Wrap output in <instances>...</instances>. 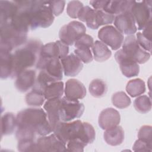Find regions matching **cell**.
Here are the masks:
<instances>
[{
    "label": "cell",
    "mask_w": 152,
    "mask_h": 152,
    "mask_svg": "<svg viewBox=\"0 0 152 152\" xmlns=\"http://www.w3.org/2000/svg\"><path fill=\"white\" fill-rule=\"evenodd\" d=\"M126 91L132 97L140 96L145 91V83L140 78L131 80L126 84Z\"/></svg>",
    "instance_id": "29"
},
{
    "label": "cell",
    "mask_w": 152,
    "mask_h": 152,
    "mask_svg": "<svg viewBox=\"0 0 152 152\" xmlns=\"http://www.w3.org/2000/svg\"><path fill=\"white\" fill-rule=\"evenodd\" d=\"M17 140H35L37 135L44 136L52 132L46 112L42 108H27L17 116Z\"/></svg>",
    "instance_id": "1"
},
{
    "label": "cell",
    "mask_w": 152,
    "mask_h": 152,
    "mask_svg": "<svg viewBox=\"0 0 152 152\" xmlns=\"http://www.w3.org/2000/svg\"><path fill=\"white\" fill-rule=\"evenodd\" d=\"M124 131L121 126H116L112 128L106 129L103 137L106 142L110 145H120L124 140Z\"/></svg>",
    "instance_id": "24"
},
{
    "label": "cell",
    "mask_w": 152,
    "mask_h": 152,
    "mask_svg": "<svg viewBox=\"0 0 152 152\" xmlns=\"http://www.w3.org/2000/svg\"><path fill=\"white\" fill-rule=\"evenodd\" d=\"M55 16L47 1H33L30 8V28H47L53 22Z\"/></svg>",
    "instance_id": "4"
},
{
    "label": "cell",
    "mask_w": 152,
    "mask_h": 152,
    "mask_svg": "<svg viewBox=\"0 0 152 152\" xmlns=\"http://www.w3.org/2000/svg\"><path fill=\"white\" fill-rule=\"evenodd\" d=\"M65 97L71 100L82 99L86 96V88L84 84L76 79H69L65 83Z\"/></svg>",
    "instance_id": "20"
},
{
    "label": "cell",
    "mask_w": 152,
    "mask_h": 152,
    "mask_svg": "<svg viewBox=\"0 0 152 152\" xmlns=\"http://www.w3.org/2000/svg\"><path fill=\"white\" fill-rule=\"evenodd\" d=\"M133 150L134 151H151L152 145L138 139L133 145Z\"/></svg>",
    "instance_id": "43"
},
{
    "label": "cell",
    "mask_w": 152,
    "mask_h": 152,
    "mask_svg": "<svg viewBox=\"0 0 152 152\" xmlns=\"http://www.w3.org/2000/svg\"><path fill=\"white\" fill-rule=\"evenodd\" d=\"M15 78L16 88L19 91L24 93L34 87L36 80V71L27 69L20 72Z\"/></svg>",
    "instance_id": "19"
},
{
    "label": "cell",
    "mask_w": 152,
    "mask_h": 152,
    "mask_svg": "<svg viewBox=\"0 0 152 152\" xmlns=\"http://www.w3.org/2000/svg\"><path fill=\"white\" fill-rule=\"evenodd\" d=\"M93 57L96 61L103 62L108 59L112 55V52L109 48L103 42L96 40L92 46Z\"/></svg>",
    "instance_id": "27"
},
{
    "label": "cell",
    "mask_w": 152,
    "mask_h": 152,
    "mask_svg": "<svg viewBox=\"0 0 152 152\" xmlns=\"http://www.w3.org/2000/svg\"><path fill=\"white\" fill-rule=\"evenodd\" d=\"M137 41L138 45L145 50L151 52V42L145 37L143 36L142 33L138 32L137 33Z\"/></svg>",
    "instance_id": "42"
},
{
    "label": "cell",
    "mask_w": 152,
    "mask_h": 152,
    "mask_svg": "<svg viewBox=\"0 0 152 152\" xmlns=\"http://www.w3.org/2000/svg\"><path fill=\"white\" fill-rule=\"evenodd\" d=\"M83 4L79 1H71L68 2L66 8V12L68 15L73 18H78V15L81 8L83 7Z\"/></svg>",
    "instance_id": "37"
},
{
    "label": "cell",
    "mask_w": 152,
    "mask_h": 152,
    "mask_svg": "<svg viewBox=\"0 0 152 152\" xmlns=\"http://www.w3.org/2000/svg\"><path fill=\"white\" fill-rule=\"evenodd\" d=\"M25 99L26 102L28 106L38 107L44 103L45 97L43 91L33 88L32 90L26 94Z\"/></svg>",
    "instance_id": "30"
},
{
    "label": "cell",
    "mask_w": 152,
    "mask_h": 152,
    "mask_svg": "<svg viewBox=\"0 0 152 152\" xmlns=\"http://www.w3.org/2000/svg\"><path fill=\"white\" fill-rule=\"evenodd\" d=\"M17 148L20 151H37L36 141L31 139L18 140Z\"/></svg>",
    "instance_id": "35"
},
{
    "label": "cell",
    "mask_w": 152,
    "mask_h": 152,
    "mask_svg": "<svg viewBox=\"0 0 152 152\" xmlns=\"http://www.w3.org/2000/svg\"><path fill=\"white\" fill-rule=\"evenodd\" d=\"M134 106L137 111L141 113H146L151 109V99L147 95H142L135 99Z\"/></svg>",
    "instance_id": "32"
},
{
    "label": "cell",
    "mask_w": 152,
    "mask_h": 152,
    "mask_svg": "<svg viewBox=\"0 0 152 152\" xmlns=\"http://www.w3.org/2000/svg\"><path fill=\"white\" fill-rule=\"evenodd\" d=\"M36 65L37 69L43 70L56 81H61L62 79L64 71L60 59L39 57Z\"/></svg>",
    "instance_id": "11"
},
{
    "label": "cell",
    "mask_w": 152,
    "mask_h": 152,
    "mask_svg": "<svg viewBox=\"0 0 152 152\" xmlns=\"http://www.w3.org/2000/svg\"><path fill=\"white\" fill-rule=\"evenodd\" d=\"M42 43L36 39L27 41L24 46L17 49L13 56V74L12 78L16 77L20 72L34 66L37 62Z\"/></svg>",
    "instance_id": "3"
},
{
    "label": "cell",
    "mask_w": 152,
    "mask_h": 152,
    "mask_svg": "<svg viewBox=\"0 0 152 152\" xmlns=\"http://www.w3.org/2000/svg\"><path fill=\"white\" fill-rule=\"evenodd\" d=\"M151 1H135L131 8V12L140 30L151 21Z\"/></svg>",
    "instance_id": "9"
},
{
    "label": "cell",
    "mask_w": 152,
    "mask_h": 152,
    "mask_svg": "<svg viewBox=\"0 0 152 152\" xmlns=\"http://www.w3.org/2000/svg\"><path fill=\"white\" fill-rule=\"evenodd\" d=\"M94 42L93 37L87 34H84L78 39H77L74 43V46L76 48H92Z\"/></svg>",
    "instance_id": "40"
},
{
    "label": "cell",
    "mask_w": 152,
    "mask_h": 152,
    "mask_svg": "<svg viewBox=\"0 0 152 152\" xmlns=\"http://www.w3.org/2000/svg\"><path fill=\"white\" fill-rule=\"evenodd\" d=\"M18 6L15 1H0V24L10 22L17 12Z\"/></svg>",
    "instance_id": "22"
},
{
    "label": "cell",
    "mask_w": 152,
    "mask_h": 152,
    "mask_svg": "<svg viewBox=\"0 0 152 152\" xmlns=\"http://www.w3.org/2000/svg\"><path fill=\"white\" fill-rule=\"evenodd\" d=\"M64 91V83L61 81H53L48 84L43 89L45 99L61 98Z\"/></svg>",
    "instance_id": "26"
},
{
    "label": "cell",
    "mask_w": 152,
    "mask_h": 152,
    "mask_svg": "<svg viewBox=\"0 0 152 152\" xmlns=\"http://www.w3.org/2000/svg\"><path fill=\"white\" fill-rule=\"evenodd\" d=\"M53 133L65 144L71 140H78L86 145L95 140L93 126L88 122L80 120L72 122H61L53 131Z\"/></svg>",
    "instance_id": "2"
},
{
    "label": "cell",
    "mask_w": 152,
    "mask_h": 152,
    "mask_svg": "<svg viewBox=\"0 0 152 152\" xmlns=\"http://www.w3.org/2000/svg\"><path fill=\"white\" fill-rule=\"evenodd\" d=\"M107 1L99 0V1H91L90 4L96 10H103Z\"/></svg>",
    "instance_id": "44"
},
{
    "label": "cell",
    "mask_w": 152,
    "mask_h": 152,
    "mask_svg": "<svg viewBox=\"0 0 152 152\" xmlns=\"http://www.w3.org/2000/svg\"><path fill=\"white\" fill-rule=\"evenodd\" d=\"M61 100V97L47 100L43 106L46 111L48 121L51 126L52 131L61 122L59 116Z\"/></svg>",
    "instance_id": "18"
},
{
    "label": "cell",
    "mask_w": 152,
    "mask_h": 152,
    "mask_svg": "<svg viewBox=\"0 0 152 152\" xmlns=\"http://www.w3.org/2000/svg\"><path fill=\"white\" fill-rule=\"evenodd\" d=\"M60 60L63 71L66 76L75 77L83 68L82 61L73 53L68 55Z\"/></svg>",
    "instance_id": "17"
},
{
    "label": "cell",
    "mask_w": 152,
    "mask_h": 152,
    "mask_svg": "<svg viewBox=\"0 0 152 152\" xmlns=\"http://www.w3.org/2000/svg\"><path fill=\"white\" fill-rule=\"evenodd\" d=\"M122 50L130 58L138 64H144L150 58V53L143 49L138 43L135 36H127L122 45Z\"/></svg>",
    "instance_id": "7"
},
{
    "label": "cell",
    "mask_w": 152,
    "mask_h": 152,
    "mask_svg": "<svg viewBox=\"0 0 152 152\" xmlns=\"http://www.w3.org/2000/svg\"><path fill=\"white\" fill-rule=\"evenodd\" d=\"M49 7L54 16L59 15L64 11L65 1H47Z\"/></svg>",
    "instance_id": "39"
},
{
    "label": "cell",
    "mask_w": 152,
    "mask_h": 152,
    "mask_svg": "<svg viewBox=\"0 0 152 152\" xmlns=\"http://www.w3.org/2000/svg\"><path fill=\"white\" fill-rule=\"evenodd\" d=\"M120 121L121 116L119 112L112 107H108L100 112L98 123L102 129L106 130L118 125Z\"/></svg>",
    "instance_id": "16"
},
{
    "label": "cell",
    "mask_w": 152,
    "mask_h": 152,
    "mask_svg": "<svg viewBox=\"0 0 152 152\" xmlns=\"http://www.w3.org/2000/svg\"><path fill=\"white\" fill-rule=\"evenodd\" d=\"M151 126L144 125L141 127L138 133V139L147 142L150 145H152L151 140Z\"/></svg>",
    "instance_id": "38"
},
{
    "label": "cell",
    "mask_w": 152,
    "mask_h": 152,
    "mask_svg": "<svg viewBox=\"0 0 152 152\" xmlns=\"http://www.w3.org/2000/svg\"><path fill=\"white\" fill-rule=\"evenodd\" d=\"M115 58L119 65L124 75L130 78L137 76L140 72V66L135 61L128 57L122 49L118 50L115 54Z\"/></svg>",
    "instance_id": "13"
},
{
    "label": "cell",
    "mask_w": 152,
    "mask_h": 152,
    "mask_svg": "<svg viewBox=\"0 0 152 152\" xmlns=\"http://www.w3.org/2000/svg\"><path fill=\"white\" fill-rule=\"evenodd\" d=\"M112 102L117 108L124 109L128 107L131 103L130 98L124 91L114 93L112 97Z\"/></svg>",
    "instance_id": "33"
},
{
    "label": "cell",
    "mask_w": 152,
    "mask_h": 152,
    "mask_svg": "<svg viewBox=\"0 0 152 152\" xmlns=\"http://www.w3.org/2000/svg\"><path fill=\"white\" fill-rule=\"evenodd\" d=\"M142 34L144 37L149 39L151 40V21H150L142 30Z\"/></svg>",
    "instance_id": "45"
},
{
    "label": "cell",
    "mask_w": 152,
    "mask_h": 152,
    "mask_svg": "<svg viewBox=\"0 0 152 152\" xmlns=\"http://www.w3.org/2000/svg\"><path fill=\"white\" fill-rule=\"evenodd\" d=\"M115 16L103 10H96L95 15V24L97 29L102 25L111 24L115 20Z\"/></svg>",
    "instance_id": "34"
},
{
    "label": "cell",
    "mask_w": 152,
    "mask_h": 152,
    "mask_svg": "<svg viewBox=\"0 0 152 152\" xmlns=\"http://www.w3.org/2000/svg\"><path fill=\"white\" fill-rule=\"evenodd\" d=\"M135 24V21L131 10L125 11L115 17L114 25L116 28L122 34L128 36L133 35L137 30Z\"/></svg>",
    "instance_id": "12"
},
{
    "label": "cell",
    "mask_w": 152,
    "mask_h": 152,
    "mask_svg": "<svg viewBox=\"0 0 152 152\" xmlns=\"http://www.w3.org/2000/svg\"><path fill=\"white\" fill-rule=\"evenodd\" d=\"M107 88L106 83L100 79H94L90 83L89 85V91L91 95L94 97H101L103 96Z\"/></svg>",
    "instance_id": "31"
},
{
    "label": "cell",
    "mask_w": 152,
    "mask_h": 152,
    "mask_svg": "<svg viewBox=\"0 0 152 152\" xmlns=\"http://www.w3.org/2000/svg\"><path fill=\"white\" fill-rule=\"evenodd\" d=\"M0 25L1 50L11 52L14 48L20 47L26 43L27 34L17 31L10 22Z\"/></svg>",
    "instance_id": "5"
},
{
    "label": "cell",
    "mask_w": 152,
    "mask_h": 152,
    "mask_svg": "<svg viewBox=\"0 0 152 152\" xmlns=\"http://www.w3.org/2000/svg\"><path fill=\"white\" fill-rule=\"evenodd\" d=\"M66 145V151H83L86 145L78 140H69Z\"/></svg>",
    "instance_id": "41"
},
{
    "label": "cell",
    "mask_w": 152,
    "mask_h": 152,
    "mask_svg": "<svg viewBox=\"0 0 152 152\" xmlns=\"http://www.w3.org/2000/svg\"><path fill=\"white\" fill-rule=\"evenodd\" d=\"M17 128L16 116L11 112L4 113L1 118V135L12 134Z\"/></svg>",
    "instance_id": "25"
},
{
    "label": "cell",
    "mask_w": 152,
    "mask_h": 152,
    "mask_svg": "<svg viewBox=\"0 0 152 152\" xmlns=\"http://www.w3.org/2000/svg\"><path fill=\"white\" fill-rule=\"evenodd\" d=\"M68 52V46L61 40H57L43 45L39 57L45 58H58L61 59L67 56Z\"/></svg>",
    "instance_id": "15"
},
{
    "label": "cell",
    "mask_w": 152,
    "mask_h": 152,
    "mask_svg": "<svg viewBox=\"0 0 152 152\" xmlns=\"http://www.w3.org/2000/svg\"><path fill=\"white\" fill-rule=\"evenodd\" d=\"M96 10L89 6L83 7L78 13V18L80 20L86 22L87 26L93 30L97 29L95 24Z\"/></svg>",
    "instance_id": "28"
},
{
    "label": "cell",
    "mask_w": 152,
    "mask_h": 152,
    "mask_svg": "<svg viewBox=\"0 0 152 152\" xmlns=\"http://www.w3.org/2000/svg\"><path fill=\"white\" fill-rule=\"evenodd\" d=\"M85 26L78 21H72L63 26L59 32L60 40L68 46L74 44L75 41L86 34Z\"/></svg>",
    "instance_id": "8"
},
{
    "label": "cell",
    "mask_w": 152,
    "mask_h": 152,
    "mask_svg": "<svg viewBox=\"0 0 152 152\" xmlns=\"http://www.w3.org/2000/svg\"><path fill=\"white\" fill-rule=\"evenodd\" d=\"M134 2V1H107L103 11L117 15L125 11L131 10Z\"/></svg>",
    "instance_id": "23"
},
{
    "label": "cell",
    "mask_w": 152,
    "mask_h": 152,
    "mask_svg": "<svg viewBox=\"0 0 152 152\" xmlns=\"http://www.w3.org/2000/svg\"><path fill=\"white\" fill-rule=\"evenodd\" d=\"M74 54L84 63L88 64L93 61V56L92 55L90 48H80L74 50Z\"/></svg>",
    "instance_id": "36"
},
{
    "label": "cell",
    "mask_w": 152,
    "mask_h": 152,
    "mask_svg": "<svg viewBox=\"0 0 152 152\" xmlns=\"http://www.w3.org/2000/svg\"><path fill=\"white\" fill-rule=\"evenodd\" d=\"M98 37L113 50L119 49L124 39L123 34L112 26H106L100 28L98 32Z\"/></svg>",
    "instance_id": "10"
},
{
    "label": "cell",
    "mask_w": 152,
    "mask_h": 152,
    "mask_svg": "<svg viewBox=\"0 0 152 152\" xmlns=\"http://www.w3.org/2000/svg\"><path fill=\"white\" fill-rule=\"evenodd\" d=\"M84 111V106L77 100H71L65 96L61 97L59 116L61 122H70L81 117Z\"/></svg>",
    "instance_id": "6"
},
{
    "label": "cell",
    "mask_w": 152,
    "mask_h": 152,
    "mask_svg": "<svg viewBox=\"0 0 152 152\" xmlns=\"http://www.w3.org/2000/svg\"><path fill=\"white\" fill-rule=\"evenodd\" d=\"M37 151H66V144L54 133L44 135L36 140Z\"/></svg>",
    "instance_id": "14"
},
{
    "label": "cell",
    "mask_w": 152,
    "mask_h": 152,
    "mask_svg": "<svg viewBox=\"0 0 152 152\" xmlns=\"http://www.w3.org/2000/svg\"><path fill=\"white\" fill-rule=\"evenodd\" d=\"M1 78H12L13 74V56L11 52L0 50Z\"/></svg>",
    "instance_id": "21"
}]
</instances>
